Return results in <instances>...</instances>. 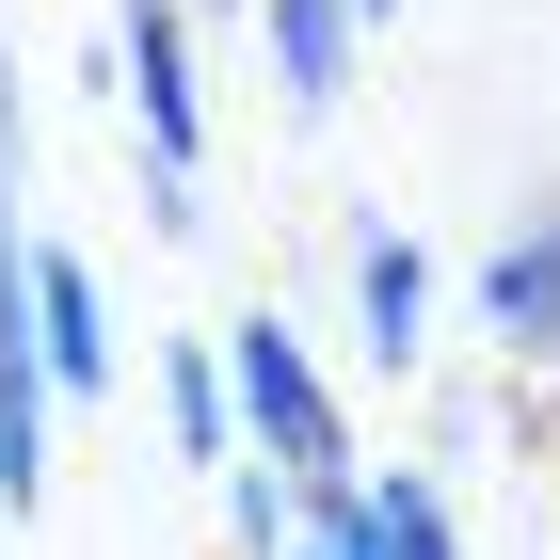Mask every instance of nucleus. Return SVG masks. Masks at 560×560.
<instances>
[{
  "mask_svg": "<svg viewBox=\"0 0 560 560\" xmlns=\"http://www.w3.org/2000/svg\"><path fill=\"white\" fill-rule=\"evenodd\" d=\"M224 369H241V417H257L272 480H289V497H352V480H337V465H352V448H337V400H320V369H304L289 320H241Z\"/></svg>",
  "mask_w": 560,
  "mask_h": 560,
  "instance_id": "1",
  "label": "nucleus"
},
{
  "mask_svg": "<svg viewBox=\"0 0 560 560\" xmlns=\"http://www.w3.org/2000/svg\"><path fill=\"white\" fill-rule=\"evenodd\" d=\"M129 96L161 144V192H192V65H176V0H129Z\"/></svg>",
  "mask_w": 560,
  "mask_h": 560,
  "instance_id": "2",
  "label": "nucleus"
},
{
  "mask_svg": "<svg viewBox=\"0 0 560 560\" xmlns=\"http://www.w3.org/2000/svg\"><path fill=\"white\" fill-rule=\"evenodd\" d=\"M33 320H48V369H65V400L113 385V320H96V272L81 257H33Z\"/></svg>",
  "mask_w": 560,
  "mask_h": 560,
  "instance_id": "3",
  "label": "nucleus"
},
{
  "mask_svg": "<svg viewBox=\"0 0 560 560\" xmlns=\"http://www.w3.org/2000/svg\"><path fill=\"white\" fill-rule=\"evenodd\" d=\"M480 304H497V337H528V352H560V224H545V241H513V257L480 272Z\"/></svg>",
  "mask_w": 560,
  "mask_h": 560,
  "instance_id": "4",
  "label": "nucleus"
},
{
  "mask_svg": "<svg viewBox=\"0 0 560 560\" xmlns=\"http://www.w3.org/2000/svg\"><path fill=\"white\" fill-rule=\"evenodd\" d=\"M272 65H289V96H337L352 81V0H272Z\"/></svg>",
  "mask_w": 560,
  "mask_h": 560,
  "instance_id": "5",
  "label": "nucleus"
},
{
  "mask_svg": "<svg viewBox=\"0 0 560 560\" xmlns=\"http://www.w3.org/2000/svg\"><path fill=\"white\" fill-rule=\"evenodd\" d=\"M352 289H369V352H417V320H432V272H417V241H369V272H352Z\"/></svg>",
  "mask_w": 560,
  "mask_h": 560,
  "instance_id": "6",
  "label": "nucleus"
},
{
  "mask_svg": "<svg viewBox=\"0 0 560 560\" xmlns=\"http://www.w3.org/2000/svg\"><path fill=\"white\" fill-rule=\"evenodd\" d=\"M369 545H385V560H465L448 513H432V480H385V497H369Z\"/></svg>",
  "mask_w": 560,
  "mask_h": 560,
  "instance_id": "7",
  "label": "nucleus"
},
{
  "mask_svg": "<svg viewBox=\"0 0 560 560\" xmlns=\"http://www.w3.org/2000/svg\"><path fill=\"white\" fill-rule=\"evenodd\" d=\"M176 448H192V465H224V385H209V369H176Z\"/></svg>",
  "mask_w": 560,
  "mask_h": 560,
  "instance_id": "8",
  "label": "nucleus"
},
{
  "mask_svg": "<svg viewBox=\"0 0 560 560\" xmlns=\"http://www.w3.org/2000/svg\"><path fill=\"white\" fill-rule=\"evenodd\" d=\"M304 528H320V560H385L369 545V497H304Z\"/></svg>",
  "mask_w": 560,
  "mask_h": 560,
  "instance_id": "9",
  "label": "nucleus"
},
{
  "mask_svg": "<svg viewBox=\"0 0 560 560\" xmlns=\"http://www.w3.org/2000/svg\"><path fill=\"white\" fill-rule=\"evenodd\" d=\"M385 16H400V0H385Z\"/></svg>",
  "mask_w": 560,
  "mask_h": 560,
  "instance_id": "10",
  "label": "nucleus"
}]
</instances>
